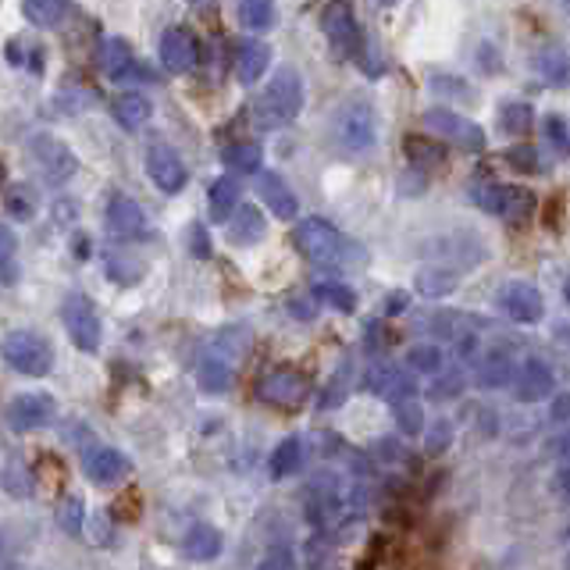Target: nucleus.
Returning a JSON list of instances; mask_svg holds the SVG:
<instances>
[{"instance_id":"obj_1","label":"nucleus","mask_w":570,"mask_h":570,"mask_svg":"<svg viewBox=\"0 0 570 570\" xmlns=\"http://www.w3.org/2000/svg\"><path fill=\"white\" fill-rule=\"evenodd\" d=\"M303 503H307V521L317 531H338L364 510V489L335 471H321L307 481Z\"/></svg>"},{"instance_id":"obj_2","label":"nucleus","mask_w":570,"mask_h":570,"mask_svg":"<svg viewBox=\"0 0 570 570\" xmlns=\"http://www.w3.org/2000/svg\"><path fill=\"white\" fill-rule=\"evenodd\" d=\"M293 243L311 264L328 267V272H343V267L364 264V246L350 243L343 232L325 218H303L293 228Z\"/></svg>"},{"instance_id":"obj_3","label":"nucleus","mask_w":570,"mask_h":570,"mask_svg":"<svg viewBox=\"0 0 570 570\" xmlns=\"http://www.w3.org/2000/svg\"><path fill=\"white\" fill-rule=\"evenodd\" d=\"M303 111V79L293 65L275 68V76L267 79L264 94L254 100V125L264 132L285 129L293 125Z\"/></svg>"},{"instance_id":"obj_4","label":"nucleus","mask_w":570,"mask_h":570,"mask_svg":"<svg viewBox=\"0 0 570 570\" xmlns=\"http://www.w3.org/2000/svg\"><path fill=\"white\" fill-rule=\"evenodd\" d=\"M332 136L350 154H367L379 147V115L367 97H350L332 118Z\"/></svg>"},{"instance_id":"obj_5","label":"nucleus","mask_w":570,"mask_h":570,"mask_svg":"<svg viewBox=\"0 0 570 570\" xmlns=\"http://www.w3.org/2000/svg\"><path fill=\"white\" fill-rule=\"evenodd\" d=\"M26 157H29V165L36 168V175L43 178V186H53V189L68 186L71 178H76V171H79V157L71 154L68 142L53 139L47 132H36V136L26 139Z\"/></svg>"},{"instance_id":"obj_6","label":"nucleus","mask_w":570,"mask_h":570,"mask_svg":"<svg viewBox=\"0 0 570 570\" xmlns=\"http://www.w3.org/2000/svg\"><path fill=\"white\" fill-rule=\"evenodd\" d=\"M246 332H222L214 343L207 346V353L200 356V367H196V382H200L204 392H225L232 385V371H236L239 356L246 350Z\"/></svg>"},{"instance_id":"obj_7","label":"nucleus","mask_w":570,"mask_h":570,"mask_svg":"<svg viewBox=\"0 0 570 570\" xmlns=\"http://www.w3.org/2000/svg\"><path fill=\"white\" fill-rule=\"evenodd\" d=\"M0 356H4L8 367L26 374V379H43V374H50V367H53L50 338L40 332H29V328L8 332L4 338H0Z\"/></svg>"},{"instance_id":"obj_8","label":"nucleus","mask_w":570,"mask_h":570,"mask_svg":"<svg viewBox=\"0 0 570 570\" xmlns=\"http://www.w3.org/2000/svg\"><path fill=\"white\" fill-rule=\"evenodd\" d=\"M61 321L68 328V338L76 343V350L82 353H97L100 350V338H104V328H100V314H97V303L82 296V293H71L61 307Z\"/></svg>"},{"instance_id":"obj_9","label":"nucleus","mask_w":570,"mask_h":570,"mask_svg":"<svg viewBox=\"0 0 570 570\" xmlns=\"http://www.w3.org/2000/svg\"><path fill=\"white\" fill-rule=\"evenodd\" d=\"M424 129H432L439 139L445 142H456L463 150H485V129H481L478 121L463 118L456 111H445V107H432V111H424Z\"/></svg>"},{"instance_id":"obj_10","label":"nucleus","mask_w":570,"mask_h":570,"mask_svg":"<svg viewBox=\"0 0 570 570\" xmlns=\"http://www.w3.org/2000/svg\"><path fill=\"white\" fill-rule=\"evenodd\" d=\"M471 204L495 214V218H513V222H524L534 207L531 193L517 189V186H495V183L471 186Z\"/></svg>"},{"instance_id":"obj_11","label":"nucleus","mask_w":570,"mask_h":570,"mask_svg":"<svg viewBox=\"0 0 570 570\" xmlns=\"http://www.w3.org/2000/svg\"><path fill=\"white\" fill-rule=\"evenodd\" d=\"M325 36H328L332 50L343 61H361L364 32H361V26H356V14H353L350 4H332V8H325Z\"/></svg>"},{"instance_id":"obj_12","label":"nucleus","mask_w":570,"mask_h":570,"mask_svg":"<svg viewBox=\"0 0 570 570\" xmlns=\"http://www.w3.org/2000/svg\"><path fill=\"white\" fill-rule=\"evenodd\" d=\"M367 392H374L379 400H385L389 406H400L406 400H417V382L414 374L403 371V367H392V364H371L364 382Z\"/></svg>"},{"instance_id":"obj_13","label":"nucleus","mask_w":570,"mask_h":570,"mask_svg":"<svg viewBox=\"0 0 570 570\" xmlns=\"http://www.w3.org/2000/svg\"><path fill=\"white\" fill-rule=\"evenodd\" d=\"M495 307L510 321H517V325H539L546 317V299L528 282H507L503 289L495 293Z\"/></svg>"},{"instance_id":"obj_14","label":"nucleus","mask_w":570,"mask_h":570,"mask_svg":"<svg viewBox=\"0 0 570 570\" xmlns=\"http://www.w3.org/2000/svg\"><path fill=\"white\" fill-rule=\"evenodd\" d=\"M58 417V403L50 392H18L8 403V424L14 432H32V428H47Z\"/></svg>"},{"instance_id":"obj_15","label":"nucleus","mask_w":570,"mask_h":570,"mask_svg":"<svg viewBox=\"0 0 570 570\" xmlns=\"http://www.w3.org/2000/svg\"><path fill=\"white\" fill-rule=\"evenodd\" d=\"M100 65H104V76L111 82H136V79H150L154 82V71L142 68L136 61L132 47L121 40V36H107V40L100 43Z\"/></svg>"},{"instance_id":"obj_16","label":"nucleus","mask_w":570,"mask_h":570,"mask_svg":"<svg viewBox=\"0 0 570 570\" xmlns=\"http://www.w3.org/2000/svg\"><path fill=\"white\" fill-rule=\"evenodd\" d=\"M107 228H111V236L118 239H147V214H142V207L132 200V196H125V193H115L111 196V204H107Z\"/></svg>"},{"instance_id":"obj_17","label":"nucleus","mask_w":570,"mask_h":570,"mask_svg":"<svg viewBox=\"0 0 570 570\" xmlns=\"http://www.w3.org/2000/svg\"><path fill=\"white\" fill-rule=\"evenodd\" d=\"M132 471V460L121 450H111V445H89L82 453V474L97 485H115L125 474Z\"/></svg>"},{"instance_id":"obj_18","label":"nucleus","mask_w":570,"mask_h":570,"mask_svg":"<svg viewBox=\"0 0 570 570\" xmlns=\"http://www.w3.org/2000/svg\"><path fill=\"white\" fill-rule=\"evenodd\" d=\"M147 175L160 193H178L189 183L183 157H178L171 147H165V142H157V147L147 150Z\"/></svg>"},{"instance_id":"obj_19","label":"nucleus","mask_w":570,"mask_h":570,"mask_svg":"<svg viewBox=\"0 0 570 570\" xmlns=\"http://www.w3.org/2000/svg\"><path fill=\"white\" fill-rule=\"evenodd\" d=\"M307 392H311V385L299 371H272V374H264L257 385V396L275 406H299L307 400Z\"/></svg>"},{"instance_id":"obj_20","label":"nucleus","mask_w":570,"mask_h":570,"mask_svg":"<svg viewBox=\"0 0 570 570\" xmlns=\"http://www.w3.org/2000/svg\"><path fill=\"white\" fill-rule=\"evenodd\" d=\"M513 392H517V400H521V403H542V400L552 396V392H557V379H552L549 364L534 361V356H531V361H524L521 371H517Z\"/></svg>"},{"instance_id":"obj_21","label":"nucleus","mask_w":570,"mask_h":570,"mask_svg":"<svg viewBox=\"0 0 570 570\" xmlns=\"http://www.w3.org/2000/svg\"><path fill=\"white\" fill-rule=\"evenodd\" d=\"M160 65H165L171 76H186V71L196 65V40L186 29H168L160 36Z\"/></svg>"},{"instance_id":"obj_22","label":"nucleus","mask_w":570,"mask_h":570,"mask_svg":"<svg viewBox=\"0 0 570 570\" xmlns=\"http://www.w3.org/2000/svg\"><path fill=\"white\" fill-rule=\"evenodd\" d=\"M257 193H261V200L264 207L275 214V218L282 222H293L296 218V210H299V200H296V193L285 186V178L275 175V171H264L257 178Z\"/></svg>"},{"instance_id":"obj_23","label":"nucleus","mask_w":570,"mask_h":570,"mask_svg":"<svg viewBox=\"0 0 570 570\" xmlns=\"http://www.w3.org/2000/svg\"><path fill=\"white\" fill-rule=\"evenodd\" d=\"M222 549H225V539H222V531L200 521V524H193L186 534H183V552L189 560L196 563H207V560H218L222 557Z\"/></svg>"},{"instance_id":"obj_24","label":"nucleus","mask_w":570,"mask_h":570,"mask_svg":"<svg viewBox=\"0 0 570 570\" xmlns=\"http://www.w3.org/2000/svg\"><path fill=\"white\" fill-rule=\"evenodd\" d=\"M513 379H517L513 356L503 353V350L489 353L485 361H481V364L474 367V382H478L481 389H507V385H513Z\"/></svg>"},{"instance_id":"obj_25","label":"nucleus","mask_w":570,"mask_h":570,"mask_svg":"<svg viewBox=\"0 0 570 570\" xmlns=\"http://www.w3.org/2000/svg\"><path fill=\"white\" fill-rule=\"evenodd\" d=\"M264 214L254 207V204H243L236 207V214H232V225H228V243L236 246H254L264 239Z\"/></svg>"},{"instance_id":"obj_26","label":"nucleus","mask_w":570,"mask_h":570,"mask_svg":"<svg viewBox=\"0 0 570 570\" xmlns=\"http://www.w3.org/2000/svg\"><path fill=\"white\" fill-rule=\"evenodd\" d=\"M267 65H272V47L261 43V40H246L236 53V76L246 82V86H254L264 79V71Z\"/></svg>"},{"instance_id":"obj_27","label":"nucleus","mask_w":570,"mask_h":570,"mask_svg":"<svg viewBox=\"0 0 570 570\" xmlns=\"http://www.w3.org/2000/svg\"><path fill=\"white\" fill-rule=\"evenodd\" d=\"M111 115L121 129H139V125L150 121V100L142 94H118L111 100Z\"/></svg>"},{"instance_id":"obj_28","label":"nucleus","mask_w":570,"mask_h":570,"mask_svg":"<svg viewBox=\"0 0 570 570\" xmlns=\"http://www.w3.org/2000/svg\"><path fill=\"white\" fill-rule=\"evenodd\" d=\"M239 207V183L232 175H222V178H214V186H210V218L214 222H228L232 214H236Z\"/></svg>"},{"instance_id":"obj_29","label":"nucleus","mask_w":570,"mask_h":570,"mask_svg":"<svg viewBox=\"0 0 570 570\" xmlns=\"http://www.w3.org/2000/svg\"><path fill=\"white\" fill-rule=\"evenodd\" d=\"M539 76L546 86H557V89H567L570 86V53L560 50V47H552L546 53H539Z\"/></svg>"},{"instance_id":"obj_30","label":"nucleus","mask_w":570,"mask_h":570,"mask_svg":"<svg viewBox=\"0 0 570 570\" xmlns=\"http://www.w3.org/2000/svg\"><path fill=\"white\" fill-rule=\"evenodd\" d=\"M435 246L450 249V261L460 264V267H474V264L485 261V246H481L474 236H468V232H460V236H445Z\"/></svg>"},{"instance_id":"obj_31","label":"nucleus","mask_w":570,"mask_h":570,"mask_svg":"<svg viewBox=\"0 0 570 570\" xmlns=\"http://www.w3.org/2000/svg\"><path fill=\"white\" fill-rule=\"evenodd\" d=\"M299 463H303V442L293 435V439H282L278 445H275V453H272V478L275 481H282V478H293L296 471H299Z\"/></svg>"},{"instance_id":"obj_32","label":"nucleus","mask_w":570,"mask_h":570,"mask_svg":"<svg viewBox=\"0 0 570 570\" xmlns=\"http://www.w3.org/2000/svg\"><path fill=\"white\" fill-rule=\"evenodd\" d=\"M456 289V272H450V267H424V272H417V293L421 296H450Z\"/></svg>"},{"instance_id":"obj_33","label":"nucleus","mask_w":570,"mask_h":570,"mask_svg":"<svg viewBox=\"0 0 570 570\" xmlns=\"http://www.w3.org/2000/svg\"><path fill=\"white\" fill-rule=\"evenodd\" d=\"M275 4H267V0H246V4H239V22L243 29L249 32H267V29H275Z\"/></svg>"},{"instance_id":"obj_34","label":"nucleus","mask_w":570,"mask_h":570,"mask_svg":"<svg viewBox=\"0 0 570 570\" xmlns=\"http://www.w3.org/2000/svg\"><path fill=\"white\" fill-rule=\"evenodd\" d=\"M222 160H225V168H232V171H257L264 154H261L257 142H232V147L222 150Z\"/></svg>"},{"instance_id":"obj_35","label":"nucleus","mask_w":570,"mask_h":570,"mask_svg":"<svg viewBox=\"0 0 570 570\" xmlns=\"http://www.w3.org/2000/svg\"><path fill=\"white\" fill-rule=\"evenodd\" d=\"M4 207H8V218H14V222H29L32 214H36L32 186H29V183H14V186H8Z\"/></svg>"},{"instance_id":"obj_36","label":"nucleus","mask_w":570,"mask_h":570,"mask_svg":"<svg viewBox=\"0 0 570 570\" xmlns=\"http://www.w3.org/2000/svg\"><path fill=\"white\" fill-rule=\"evenodd\" d=\"M314 296L321 303H328L332 311H343V314H353V307H356L353 289H350V285H343V282H317L314 285Z\"/></svg>"},{"instance_id":"obj_37","label":"nucleus","mask_w":570,"mask_h":570,"mask_svg":"<svg viewBox=\"0 0 570 570\" xmlns=\"http://www.w3.org/2000/svg\"><path fill=\"white\" fill-rule=\"evenodd\" d=\"M22 14H26V22H32V26L53 29L68 14V4H47V0H36V4H32V0H29V4H22Z\"/></svg>"},{"instance_id":"obj_38","label":"nucleus","mask_w":570,"mask_h":570,"mask_svg":"<svg viewBox=\"0 0 570 570\" xmlns=\"http://www.w3.org/2000/svg\"><path fill=\"white\" fill-rule=\"evenodd\" d=\"M534 121V111L531 104H507L503 111H499V125H503V132H513V136H524Z\"/></svg>"},{"instance_id":"obj_39","label":"nucleus","mask_w":570,"mask_h":570,"mask_svg":"<svg viewBox=\"0 0 570 570\" xmlns=\"http://www.w3.org/2000/svg\"><path fill=\"white\" fill-rule=\"evenodd\" d=\"M350 382H353V367H350V361L338 367V374L328 382V389H325V396L317 400V406L321 410H335V406H343L346 403V392H350Z\"/></svg>"},{"instance_id":"obj_40","label":"nucleus","mask_w":570,"mask_h":570,"mask_svg":"<svg viewBox=\"0 0 570 570\" xmlns=\"http://www.w3.org/2000/svg\"><path fill=\"white\" fill-rule=\"evenodd\" d=\"M406 364L421 371V374H442L445 367V353L439 346H414L406 353Z\"/></svg>"},{"instance_id":"obj_41","label":"nucleus","mask_w":570,"mask_h":570,"mask_svg":"<svg viewBox=\"0 0 570 570\" xmlns=\"http://www.w3.org/2000/svg\"><path fill=\"white\" fill-rule=\"evenodd\" d=\"M392 414H396V424L403 435H421L424 432V410L417 400H406L400 406H392Z\"/></svg>"},{"instance_id":"obj_42","label":"nucleus","mask_w":570,"mask_h":570,"mask_svg":"<svg viewBox=\"0 0 570 570\" xmlns=\"http://www.w3.org/2000/svg\"><path fill=\"white\" fill-rule=\"evenodd\" d=\"M542 129H546V136H549V147L557 150L560 157H570V132H567V121H563L560 115H549V118L542 121Z\"/></svg>"},{"instance_id":"obj_43","label":"nucleus","mask_w":570,"mask_h":570,"mask_svg":"<svg viewBox=\"0 0 570 570\" xmlns=\"http://www.w3.org/2000/svg\"><path fill=\"white\" fill-rule=\"evenodd\" d=\"M104 264H107V275H111L118 285H132L139 278V264H132L129 257H121V254H107Z\"/></svg>"},{"instance_id":"obj_44","label":"nucleus","mask_w":570,"mask_h":570,"mask_svg":"<svg viewBox=\"0 0 570 570\" xmlns=\"http://www.w3.org/2000/svg\"><path fill=\"white\" fill-rule=\"evenodd\" d=\"M61 528L71 531V534H82V524H86V510H82V499L79 495H68L61 503Z\"/></svg>"},{"instance_id":"obj_45","label":"nucleus","mask_w":570,"mask_h":570,"mask_svg":"<svg viewBox=\"0 0 570 570\" xmlns=\"http://www.w3.org/2000/svg\"><path fill=\"white\" fill-rule=\"evenodd\" d=\"M460 389H463V371L450 367V374H442V379L432 385V400H453Z\"/></svg>"},{"instance_id":"obj_46","label":"nucleus","mask_w":570,"mask_h":570,"mask_svg":"<svg viewBox=\"0 0 570 570\" xmlns=\"http://www.w3.org/2000/svg\"><path fill=\"white\" fill-rule=\"evenodd\" d=\"M406 154H410V160H417V168L435 165V160L442 157V150H439V147H428L424 139H414V136L406 139Z\"/></svg>"},{"instance_id":"obj_47","label":"nucleus","mask_w":570,"mask_h":570,"mask_svg":"<svg viewBox=\"0 0 570 570\" xmlns=\"http://www.w3.org/2000/svg\"><path fill=\"white\" fill-rule=\"evenodd\" d=\"M507 160H510V165H517V171H534V168H539V154H534L531 142H521V147H513L507 154Z\"/></svg>"},{"instance_id":"obj_48","label":"nucleus","mask_w":570,"mask_h":570,"mask_svg":"<svg viewBox=\"0 0 570 570\" xmlns=\"http://www.w3.org/2000/svg\"><path fill=\"white\" fill-rule=\"evenodd\" d=\"M450 442H453V424L450 421H435L432 432H428V453H442Z\"/></svg>"},{"instance_id":"obj_49","label":"nucleus","mask_w":570,"mask_h":570,"mask_svg":"<svg viewBox=\"0 0 570 570\" xmlns=\"http://www.w3.org/2000/svg\"><path fill=\"white\" fill-rule=\"evenodd\" d=\"M14 254H18V236L8 225H0V275H8V264L14 261Z\"/></svg>"},{"instance_id":"obj_50","label":"nucleus","mask_w":570,"mask_h":570,"mask_svg":"<svg viewBox=\"0 0 570 570\" xmlns=\"http://www.w3.org/2000/svg\"><path fill=\"white\" fill-rule=\"evenodd\" d=\"M257 570H296L293 552H289V549H272V552H267V557L261 560Z\"/></svg>"},{"instance_id":"obj_51","label":"nucleus","mask_w":570,"mask_h":570,"mask_svg":"<svg viewBox=\"0 0 570 570\" xmlns=\"http://www.w3.org/2000/svg\"><path fill=\"white\" fill-rule=\"evenodd\" d=\"M542 450H546L549 456H557V460H570V428H567V432L549 435Z\"/></svg>"},{"instance_id":"obj_52","label":"nucleus","mask_w":570,"mask_h":570,"mask_svg":"<svg viewBox=\"0 0 570 570\" xmlns=\"http://www.w3.org/2000/svg\"><path fill=\"white\" fill-rule=\"evenodd\" d=\"M86 531H89V542H97V546H107V539H111V528L104 524L100 513H94V517L86 513Z\"/></svg>"},{"instance_id":"obj_53","label":"nucleus","mask_w":570,"mask_h":570,"mask_svg":"<svg viewBox=\"0 0 570 570\" xmlns=\"http://www.w3.org/2000/svg\"><path fill=\"white\" fill-rule=\"evenodd\" d=\"M478 350H481L478 335H456V361H463V364L474 361Z\"/></svg>"},{"instance_id":"obj_54","label":"nucleus","mask_w":570,"mask_h":570,"mask_svg":"<svg viewBox=\"0 0 570 570\" xmlns=\"http://www.w3.org/2000/svg\"><path fill=\"white\" fill-rule=\"evenodd\" d=\"M4 489L11 492V495H29L32 489L26 485V474L18 471V468H4Z\"/></svg>"},{"instance_id":"obj_55","label":"nucleus","mask_w":570,"mask_h":570,"mask_svg":"<svg viewBox=\"0 0 570 570\" xmlns=\"http://www.w3.org/2000/svg\"><path fill=\"white\" fill-rule=\"evenodd\" d=\"M549 421L570 424V392H563V396L552 400V406H549Z\"/></svg>"},{"instance_id":"obj_56","label":"nucleus","mask_w":570,"mask_h":570,"mask_svg":"<svg viewBox=\"0 0 570 570\" xmlns=\"http://www.w3.org/2000/svg\"><path fill=\"white\" fill-rule=\"evenodd\" d=\"M193 257H210V239L204 225H193Z\"/></svg>"},{"instance_id":"obj_57","label":"nucleus","mask_w":570,"mask_h":570,"mask_svg":"<svg viewBox=\"0 0 570 570\" xmlns=\"http://www.w3.org/2000/svg\"><path fill=\"white\" fill-rule=\"evenodd\" d=\"M552 492H557L560 499H567V503H570V468L557 471V478H552Z\"/></svg>"},{"instance_id":"obj_58","label":"nucleus","mask_w":570,"mask_h":570,"mask_svg":"<svg viewBox=\"0 0 570 570\" xmlns=\"http://www.w3.org/2000/svg\"><path fill=\"white\" fill-rule=\"evenodd\" d=\"M406 311V293H392L385 299V314H403Z\"/></svg>"},{"instance_id":"obj_59","label":"nucleus","mask_w":570,"mask_h":570,"mask_svg":"<svg viewBox=\"0 0 570 570\" xmlns=\"http://www.w3.org/2000/svg\"><path fill=\"white\" fill-rule=\"evenodd\" d=\"M289 311H293V317H299V321H311V317H314L311 299H293V303H289Z\"/></svg>"},{"instance_id":"obj_60","label":"nucleus","mask_w":570,"mask_h":570,"mask_svg":"<svg viewBox=\"0 0 570 570\" xmlns=\"http://www.w3.org/2000/svg\"><path fill=\"white\" fill-rule=\"evenodd\" d=\"M563 293H567V303H570V282L563 285Z\"/></svg>"},{"instance_id":"obj_61","label":"nucleus","mask_w":570,"mask_h":570,"mask_svg":"<svg viewBox=\"0 0 570 570\" xmlns=\"http://www.w3.org/2000/svg\"><path fill=\"white\" fill-rule=\"evenodd\" d=\"M0 186H4V165H0Z\"/></svg>"},{"instance_id":"obj_62","label":"nucleus","mask_w":570,"mask_h":570,"mask_svg":"<svg viewBox=\"0 0 570 570\" xmlns=\"http://www.w3.org/2000/svg\"><path fill=\"white\" fill-rule=\"evenodd\" d=\"M0 557H4V539H0Z\"/></svg>"},{"instance_id":"obj_63","label":"nucleus","mask_w":570,"mask_h":570,"mask_svg":"<svg viewBox=\"0 0 570 570\" xmlns=\"http://www.w3.org/2000/svg\"><path fill=\"white\" fill-rule=\"evenodd\" d=\"M563 534H567V539H570V524H567V528H563Z\"/></svg>"},{"instance_id":"obj_64","label":"nucleus","mask_w":570,"mask_h":570,"mask_svg":"<svg viewBox=\"0 0 570 570\" xmlns=\"http://www.w3.org/2000/svg\"><path fill=\"white\" fill-rule=\"evenodd\" d=\"M567 570H570V552H567Z\"/></svg>"}]
</instances>
